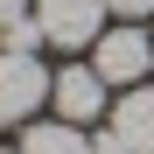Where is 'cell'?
I'll use <instances>...</instances> for the list:
<instances>
[{
  "instance_id": "cell-4",
  "label": "cell",
  "mask_w": 154,
  "mask_h": 154,
  "mask_svg": "<svg viewBox=\"0 0 154 154\" xmlns=\"http://www.w3.org/2000/svg\"><path fill=\"white\" fill-rule=\"evenodd\" d=\"M105 77H98V63H63L56 77H49V105H56V119L70 126H91L98 112H105Z\"/></svg>"
},
{
  "instance_id": "cell-6",
  "label": "cell",
  "mask_w": 154,
  "mask_h": 154,
  "mask_svg": "<svg viewBox=\"0 0 154 154\" xmlns=\"http://www.w3.org/2000/svg\"><path fill=\"white\" fill-rule=\"evenodd\" d=\"M21 154H91V140H84V126L49 119V126H28L21 133Z\"/></svg>"
},
{
  "instance_id": "cell-3",
  "label": "cell",
  "mask_w": 154,
  "mask_h": 154,
  "mask_svg": "<svg viewBox=\"0 0 154 154\" xmlns=\"http://www.w3.org/2000/svg\"><path fill=\"white\" fill-rule=\"evenodd\" d=\"M35 21L56 49H91L105 35V0H35Z\"/></svg>"
},
{
  "instance_id": "cell-7",
  "label": "cell",
  "mask_w": 154,
  "mask_h": 154,
  "mask_svg": "<svg viewBox=\"0 0 154 154\" xmlns=\"http://www.w3.org/2000/svg\"><path fill=\"white\" fill-rule=\"evenodd\" d=\"M35 42H49L35 14H21V21H7V28H0V49H28V56H35Z\"/></svg>"
},
{
  "instance_id": "cell-8",
  "label": "cell",
  "mask_w": 154,
  "mask_h": 154,
  "mask_svg": "<svg viewBox=\"0 0 154 154\" xmlns=\"http://www.w3.org/2000/svg\"><path fill=\"white\" fill-rule=\"evenodd\" d=\"M91 154H133V147L119 140V126H105V133H91Z\"/></svg>"
},
{
  "instance_id": "cell-5",
  "label": "cell",
  "mask_w": 154,
  "mask_h": 154,
  "mask_svg": "<svg viewBox=\"0 0 154 154\" xmlns=\"http://www.w3.org/2000/svg\"><path fill=\"white\" fill-rule=\"evenodd\" d=\"M112 126H119V140L133 147V154H154V84H133L112 105Z\"/></svg>"
},
{
  "instance_id": "cell-1",
  "label": "cell",
  "mask_w": 154,
  "mask_h": 154,
  "mask_svg": "<svg viewBox=\"0 0 154 154\" xmlns=\"http://www.w3.org/2000/svg\"><path fill=\"white\" fill-rule=\"evenodd\" d=\"M91 63H98V77H105V84L133 91V84H147V70H154V42H147L140 21H126V28H112V35L91 42Z\"/></svg>"
},
{
  "instance_id": "cell-2",
  "label": "cell",
  "mask_w": 154,
  "mask_h": 154,
  "mask_svg": "<svg viewBox=\"0 0 154 154\" xmlns=\"http://www.w3.org/2000/svg\"><path fill=\"white\" fill-rule=\"evenodd\" d=\"M42 98H49V70L28 56V49H0V126L28 119Z\"/></svg>"
},
{
  "instance_id": "cell-10",
  "label": "cell",
  "mask_w": 154,
  "mask_h": 154,
  "mask_svg": "<svg viewBox=\"0 0 154 154\" xmlns=\"http://www.w3.org/2000/svg\"><path fill=\"white\" fill-rule=\"evenodd\" d=\"M21 14H35V0H0V28H7V21H21Z\"/></svg>"
},
{
  "instance_id": "cell-9",
  "label": "cell",
  "mask_w": 154,
  "mask_h": 154,
  "mask_svg": "<svg viewBox=\"0 0 154 154\" xmlns=\"http://www.w3.org/2000/svg\"><path fill=\"white\" fill-rule=\"evenodd\" d=\"M105 14H126V21H140V14H154V0H105Z\"/></svg>"
}]
</instances>
